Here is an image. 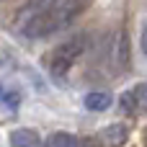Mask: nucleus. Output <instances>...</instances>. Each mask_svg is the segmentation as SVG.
<instances>
[{
    "label": "nucleus",
    "mask_w": 147,
    "mask_h": 147,
    "mask_svg": "<svg viewBox=\"0 0 147 147\" xmlns=\"http://www.w3.org/2000/svg\"><path fill=\"white\" fill-rule=\"evenodd\" d=\"M142 52L147 54V26L142 28Z\"/></svg>",
    "instance_id": "obj_10"
},
{
    "label": "nucleus",
    "mask_w": 147,
    "mask_h": 147,
    "mask_svg": "<svg viewBox=\"0 0 147 147\" xmlns=\"http://www.w3.org/2000/svg\"><path fill=\"white\" fill-rule=\"evenodd\" d=\"M127 137H129V129L124 124H111L101 132V142H106L109 147H121L127 145Z\"/></svg>",
    "instance_id": "obj_5"
},
{
    "label": "nucleus",
    "mask_w": 147,
    "mask_h": 147,
    "mask_svg": "<svg viewBox=\"0 0 147 147\" xmlns=\"http://www.w3.org/2000/svg\"><path fill=\"white\" fill-rule=\"evenodd\" d=\"M57 3H62V0H31L21 13H23V18H31V16H36V13H44V10L54 8Z\"/></svg>",
    "instance_id": "obj_9"
},
{
    "label": "nucleus",
    "mask_w": 147,
    "mask_h": 147,
    "mask_svg": "<svg viewBox=\"0 0 147 147\" xmlns=\"http://www.w3.org/2000/svg\"><path fill=\"white\" fill-rule=\"evenodd\" d=\"M44 147H78V140L67 132H54V134L47 137Z\"/></svg>",
    "instance_id": "obj_8"
},
{
    "label": "nucleus",
    "mask_w": 147,
    "mask_h": 147,
    "mask_svg": "<svg viewBox=\"0 0 147 147\" xmlns=\"http://www.w3.org/2000/svg\"><path fill=\"white\" fill-rule=\"evenodd\" d=\"M119 109L129 116L147 114V83H137L134 88L124 90L121 98H119Z\"/></svg>",
    "instance_id": "obj_3"
},
{
    "label": "nucleus",
    "mask_w": 147,
    "mask_h": 147,
    "mask_svg": "<svg viewBox=\"0 0 147 147\" xmlns=\"http://www.w3.org/2000/svg\"><path fill=\"white\" fill-rule=\"evenodd\" d=\"M111 93H106V90H93V93H88L85 96V109H90V111H106L109 106H111Z\"/></svg>",
    "instance_id": "obj_7"
},
{
    "label": "nucleus",
    "mask_w": 147,
    "mask_h": 147,
    "mask_svg": "<svg viewBox=\"0 0 147 147\" xmlns=\"http://www.w3.org/2000/svg\"><path fill=\"white\" fill-rule=\"evenodd\" d=\"M0 103L10 111H16L21 106V90L13 83H0Z\"/></svg>",
    "instance_id": "obj_6"
},
{
    "label": "nucleus",
    "mask_w": 147,
    "mask_h": 147,
    "mask_svg": "<svg viewBox=\"0 0 147 147\" xmlns=\"http://www.w3.org/2000/svg\"><path fill=\"white\" fill-rule=\"evenodd\" d=\"M10 147H44V145H41V137L34 129L21 127V129L10 132Z\"/></svg>",
    "instance_id": "obj_4"
},
{
    "label": "nucleus",
    "mask_w": 147,
    "mask_h": 147,
    "mask_svg": "<svg viewBox=\"0 0 147 147\" xmlns=\"http://www.w3.org/2000/svg\"><path fill=\"white\" fill-rule=\"evenodd\" d=\"M88 5H90V0H62V3H57L54 8L26 18L23 26H21V31H23L26 39H44V36H49V34H54V31L70 26Z\"/></svg>",
    "instance_id": "obj_1"
},
{
    "label": "nucleus",
    "mask_w": 147,
    "mask_h": 147,
    "mask_svg": "<svg viewBox=\"0 0 147 147\" xmlns=\"http://www.w3.org/2000/svg\"><path fill=\"white\" fill-rule=\"evenodd\" d=\"M85 44H88L85 34L72 36V39H67L65 44H59V47L52 52V57H49V72H52V78H65L67 70H70V67L80 59V54L85 52Z\"/></svg>",
    "instance_id": "obj_2"
}]
</instances>
